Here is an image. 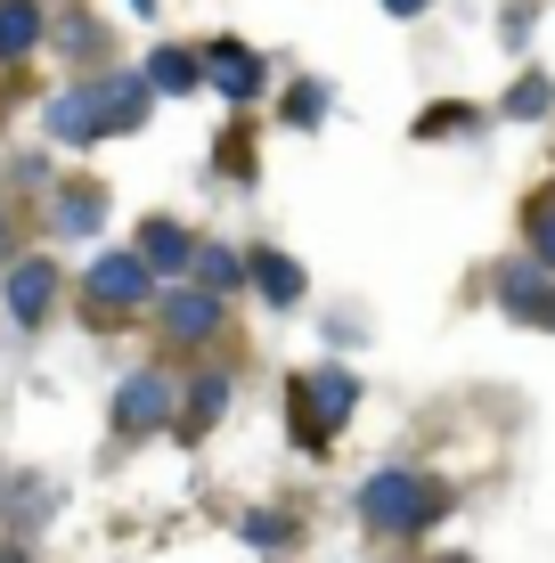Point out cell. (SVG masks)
<instances>
[{
  "instance_id": "cb8c5ba5",
  "label": "cell",
  "mask_w": 555,
  "mask_h": 563,
  "mask_svg": "<svg viewBox=\"0 0 555 563\" xmlns=\"http://www.w3.org/2000/svg\"><path fill=\"white\" fill-rule=\"evenodd\" d=\"M0 254H9V229H0Z\"/></svg>"
},
{
  "instance_id": "9c48e42d",
  "label": "cell",
  "mask_w": 555,
  "mask_h": 563,
  "mask_svg": "<svg viewBox=\"0 0 555 563\" xmlns=\"http://www.w3.org/2000/svg\"><path fill=\"white\" fill-rule=\"evenodd\" d=\"M140 262H147V269H188V262H197V238H188V229H171V221H147V229H140Z\"/></svg>"
},
{
  "instance_id": "5b68a950",
  "label": "cell",
  "mask_w": 555,
  "mask_h": 563,
  "mask_svg": "<svg viewBox=\"0 0 555 563\" xmlns=\"http://www.w3.org/2000/svg\"><path fill=\"white\" fill-rule=\"evenodd\" d=\"M164 417H171V376L164 367H140V376L114 393V433H156Z\"/></svg>"
},
{
  "instance_id": "7402d4cb",
  "label": "cell",
  "mask_w": 555,
  "mask_h": 563,
  "mask_svg": "<svg viewBox=\"0 0 555 563\" xmlns=\"http://www.w3.org/2000/svg\"><path fill=\"white\" fill-rule=\"evenodd\" d=\"M507 114H547V82H523V90L507 99Z\"/></svg>"
},
{
  "instance_id": "3957f363",
  "label": "cell",
  "mask_w": 555,
  "mask_h": 563,
  "mask_svg": "<svg viewBox=\"0 0 555 563\" xmlns=\"http://www.w3.org/2000/svg\"><path fill=\"white\" fill-rule=\"evenodd\" d=\"M352 409H359L352 367H311V376L295 384V441H335Z\"/></svg>"
},
{
  "instance_id": "4fadbf2b",
  "label": "cell",
  "mask_w": 555,
  "mask_h": 563,
  "mask_svg": "<svg viewBox=\"0 0 555 563\" xmlns=\"http://www.w3.org/2000/svg\"><path fill=\"white\" fill-rule=\"evenodd\" d=\"M499 295H507V310H523V319H547V327H555V295H547L540 278H531V269H507Z\"/></svg>"
},
{
  "instance_id": "52a82bcc",
  "label": "cell",
  "mask_w": 555,
  "mask_h": 563,
  "mask_svg": "<svg viewBox=\"0 0 555 563\" xmlns=\"http://www.w3.org/2000/svg\"><path fill=\"white\" fill-rule=\"evenodd\" d=\"M99 221H107L99 188H57L49 197V238H99Z\"/></svg>"
},
{
  "instance_id": "6da1fadb",
  "label": "cell",
  "mask_w": 555,
  "mask_h": 563,
  "mask_svg": "<svg viewBox=\"0 0 555 563\" xmlns=\"http://www.w3.org/2000/svg\"><path fill=\"white\" fill-rule=\"evenodd\" d=\"M49 140H66V147H90V140H107V131H140L147 123V90L140 82H82V90H66V99H49Z\"/></svg>"
},
{
  "instance_id": "2e32d148",
  "label": "cell",
  "mask_w": 555,
  "mask_h": 563,
  "mask_svg": "<svg viewBox=\"0 0 555 563\" xmlns=\"http://www.w3.org/2000/svg\"><path fill=\"white\" fill-rule=\"evenodd\" d=\"M286 123H328V90H319V82H295V99H286Z\"/></svg>"
},
{
  "instance_id": "7a4b0ae2",
  "label": "cell",
  "mask_w": 555,
  "mask_h": 563,
  "mask_svg": "<svg viewBox=\"0 0 555 563\" xmlns=\"http://www.w3.org/2000/svg\"><path fill=\"white\" fill-rule=\"evenodd\" d=\"M442 507H449L442 482L409 474V465H392V474H368V490H359V515H368L376 531H425Z\"/></svg>"
},
{
  "instance_id": "9a60e30c",
  "label": "cell",
  "mask_w": 555,
  "mask_h": 563,
  "mask_svg": "<svg viewBox=\"0 0 555 563\" xmlns=\"http://www.w3.org/2000/svg\"><path fill=\"white\" fill-rule=\"evenodd\" d=\"M221 409H229V376H204L197 400H188V433H197V424H213Z\"/></svg>"
},
{
  "instance_id": "d6986e66",
  "label": "cell",
  "mask_w": 555,
  "mask_h": 563,
  "mask_svg": "<svg viewBox=\"0 0 555 563\" xmlns=\"http://www.w3.org/2000/svg\"><path fill=\"white\" fill-rule=\"evenodd\" d=\"M197 269H204V278H213V286H229V278H237V254H221V245H204V254H197Z\"/></svg>"
},
{
  "instance_id": "ffe728a7",
  "label": "cell",
  "mask_w": 555,
  "mask_h": 563,
  "mask_svg": "<svg viewBox=\"0 0 555 563\" xmlns=\"http://www.w3.org/2000/svg\"><path fill=\"white\" fill-rule=\"evenodd\" d=\"M245 539H254V548H278V539H286V515H245Z\"/></svg>"
},
{
  "instance_id": "44dd1931",
  "label": "cell",
  "mask_w": 555,
  "mask_h": 563,
  "mask_svg": "<svg viewBox=\"0 0 555 563\" xmlns=\"http://www.w3.org/2000/svg\"><path fill=\"white\" fill-rule=\"evenodd\" d=\"M57 49H66V57H90V49H99V25H82V16H74V25H66V42H57Z\"/></svg>"
},
{
  "instance_id": "ba28073f",
  "label": "cell",
  "mask_w": 555,
  "mask_h": 563,
  "mask_svg": "<svg viewBox=\"0 0 555 563\" xmlns=\"http://www.w3.org/2000/svg\"><path fill=\"white\" fill-rule=\"evenodd\" d=\"M213 90L245 107V99L262 90V57H254V49H237V42H213Z\"/></svg>"
},
{
  "instance_id": "8992f818",
  "label": "cell",
  "mask_w": 555,
  "mask_h": 563,
  "mask_svg": "<svg viewBox=\"0 0 555 563\" xmlns=\"http://www.w3.org/2000/svg\"><path fill=\"white\" fill-rule=\"evenodd\" d=\"M49 302H57V269H49V262H16V269H9V310H16L25 327H42Z\"/></svg>"
},
{
  "instance_id": "277c9868",
  "label": "cell",
  "mask_w": 555,
  "mask_h": 563,
  "mask_svg": "<svg viewBox=\"0 0 555 563\" xmlns=\"http://www.w3.org/2000/svg\"><path fill=\"white\" fill-rule=\"evenodd\" d=\"M147 278H156V269H147L140 254H99V262H90V278H82V295H90L99 319H123V310H140Z\"/></svg>"
},
{
  "instance_id": "603a6c76",
  "label": "cell",
  "mask_w": 555,
  "mask_h": 563,
  "mask_svg": "<svg viewBox=\"0 0 555 563\" xmlns=\"http://www.w3.org/2000/svg\"><path fill=\"white\" fill-rule=\"evenodd\" d=\"M385 9H392V16H417V9H425V0H385Z\"/></svg>"
},
{
  "instance_id": "30bf717a",
  "label": "cell",
  "mask_w": 555,
  "mask_h": 563,
  "mask_svg": "<svg viewBox=\"0 0 555 563\" xmlns=\"http://www.w3.org/2000/svg\"><path fill=\"white\" fill-rule=\"evenodd\" d=\"M245 269H254V286H262V302H302V269L286 262V254H270V245H262V254H245Z\"/></svg>"
},
{
  "instance_id": "ac0fdd59",
  "label": "cell",
  "mask_w": 555,
  "mask_h": 563,
  "mask_svg": "<svg viewBox=\"0 0 555 563\" xmlns=\"http://www.w3.org/2000/svg\"><path fill=\"white\" fill-rule=\"evenodd\" d=\"M57 507V490H42V482H16V522H42Z\"/></svg>"
},
{
  "instance_id": "5bb4252c",
  "label": "cell",
  "mask_w": 555,
  "mask_h": 563,
  "mask_svg": "<svg viewBox=\"0 0 555 563\" xmlns=\"http://www.w3.org/2000/svg\"><path fill=\"white\" fill-rule=\"evenodd\" d=\"M147 82H156V90H197V57H188V49H156V57H147Z\"/></svg>"
},
{
  "instance_id": "8fae6325",
  "label": "cell",
  "mask_w": 555,
  "mask_h": 563,
  "mask_svg": "<svg viewBox=\"0 0 555 563\" xmlns=\"http://www.w3.org/2000/svg\"><path fill=\"white\" fill-rule=\"evenodd\" d=\"M164 327L180 343H197V335H213V327H221V302L213 295H164Z\"/></svg>"
},
{
  "instance_id": "e0dca14e",
  "label": "cell",
  "mask_w": 555,
  "mask_h": 563,
  "mask_svg": "<svg viewBox=\"0 0 555 563\" xmlns=\"http://www.w3.org/2000/svg\"><path fill=\"white\" fill-rule=\"evenodd\" d=\"M531 245H540V262H555V188L531 205Z\"/></svg>"
},
{
  "instance_id": "7c38bea8",
  "label": "cell",
  "mask_w": 555,
  "mask_h": 563,
  "mask_svg": "<svg viewBox=\"0 0 555 563\" xmlns=\"http://www.w3.org/2000/svg\"><path fill=\"white\" fill-rule=\"evenodd\" d=\"M42 42V9L33 0H0V57H25Z\"/></svg>"
}]
</instances>
